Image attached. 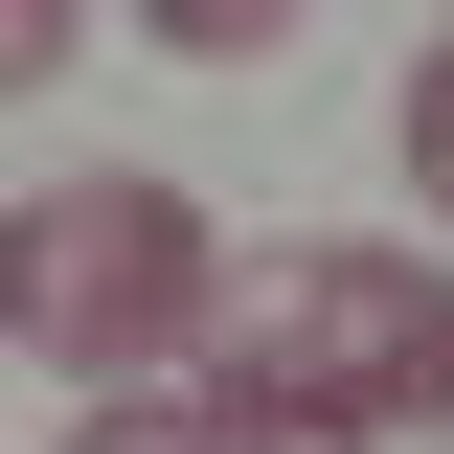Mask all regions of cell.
Returning <instances> with one entry per match:
<instances>
[{"mask_svg": "<svg viewBox=\"0 0 454 454\" xmlns=\"http://www.w3.org/2000/svg\"><path fill=\"white\" fill-rule=\"evenodd\" d=\"M227 409L273 454H387L454 409V273H409V250H273V273L227 295Z\"/></svg>", "mask_w": 454, "mask_h": 454, "instance_id": "1", "label": "cell"}, {"mask_svg": "<svg viewBox=\"0 0 454 454\" xmlns=\"http://www.w3.org/2000/svg\"><path fill=\"white\" fill-rule=\"evenodd\" d=\"M227 295H250L227 227L182 205V182H137V160H114V182H46V205L0 227V318H23V364H68L91 409L160 387L182 340H227Z\"/></svg>", "mask_w": 454, "mask_h": 454, "instance_id": "2", "label": "cell"}, {"mask_svg": "<svg viewBox=\"0 0 454 454\" xmlns=\"http://www.w3.org/2000/svg\"><path fill=\"white\" fill-rule=\"evenodd\" d=\"M68 454H273L227 387H114V409H68Z\"/></svg>", "mask_w": 454, "mask_h": 454, "instance_id": "3", "label": "cell"}, {"mask_svg": "<svg viewBox=\"0 0 454 454\" xmlns=\"http://www.w3.org/2000/svg\"><path fill=\"white\" fill-rule=\"evenodd\" d=\"M409 182H432V227H454V23L409 46Z\"/></svg>", "mask_w": 454, "mask_h": 454, "instance_id": "4", "label": "cell"}]
</instances>
